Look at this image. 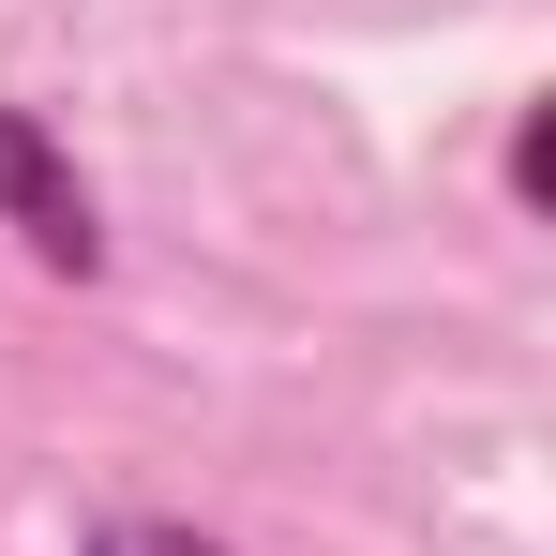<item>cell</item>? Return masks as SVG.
I'll return each instance as SVG.
<instances>
[{"mask_svg":"<svg viewBox=\"0 0 556 556\" xmlns=\"http://www.w3.org/2000/svg\"><path fill=\"white\" fill-rule=\"evenodd\" d=\"M0 226L46 256V271H76L91 286L105 271V211H91V181H76V151L30 121V105H0Z\"/></svg>","mask_w":556,"mask_h":556,"instance_id":"obj_1","label":"cell"},{"mask_svg":"<svg viewBox=\"0 0 556 556\" xmlns=\"http://www.w3.org/2000/svg\"><path fill=\"white\" fill-rule=\"evenodd\" d=\"M76 556H226V542H195V527H166V511H91Z\"/></svg>","mask_w":556,"mask_h":556,"instance_id":"obj_2","label":"cell"},{"mask_svg":"<svg viewBox=\"0 0 556 556\" xmlns=\"http://www.w3.org/2000/svg\"><path fill=\"white\" fill-rule=\"evenodd\" d=\"M511 195H527V211L556 195V121H542V105H527V136H511Z\"/></svg>","mask_w":556,"mask_h":556,"instance_id":"obj_3","label":"cell"}]
</instances>
